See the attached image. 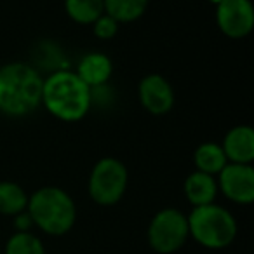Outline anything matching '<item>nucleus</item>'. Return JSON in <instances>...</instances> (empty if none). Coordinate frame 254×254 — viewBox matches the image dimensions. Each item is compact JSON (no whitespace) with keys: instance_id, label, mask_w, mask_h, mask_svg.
I'll use <instances>...</instances> for the list:
<instances>
[{"instance_id":"nucleus-5","label":"nucleus","mask_w":254,"mask_h":254,"mask_svg":"<svg viewBox=\"0 0 254 254\" xmlns=\"http://www.w3.org/2000/svg\"><path fill=\"white\" fill-rule=\"evenodd\" d=\"M129 185V173L124 162L113 157L99 159L89 176L87 190L92 202L103 207H110L122 200Z\"/></svg>"},{"instance_id":"nucleus-2","label":"nucleus","mask_w":254,"mask_h":254,"mask_svg":"<svg viewBox=\"0 0 254 254\" xmlns=\"http://www.w3.org/2000/svg\"><path fill=\"white\" fill-rule=\"evenodd\" d=\"M92 91L75 71L58 70L42 84V105L63 122L82 120L91 110Z\"/></svg>"},{"instance_id":"nucleus-13","label":"nucleus","mask_w":254,"mask_h":254,"mask_svg":"<svg viewBox=\"0 0 254 254\" xmlns=\"http://www.w3.org/2000/svg\"><path fill=\"white\" fill-rule=\"evenodd\" d=\"M193 164L195 171L211 174V176H218L219 171L228 164V160H226L221 145H218V143H202L193 152Z\"/></svg>"},{"instance_id":"nucleus-8","label":"nucleus","mask_w":254,"mask_h":254,"mask_svg":"<svg viewBox=\"0 0 254 254\" xmlns=\"http://www.w3.org/2000/svg\"><path fill=\"white\" fill-rule=\"evenodd\" d=\"M218 190L228 200L249 205L254 200V169L251 164H226L219 171Z\"/></svg>"},{"instance_id":"nucleus-11","label":"nucleus","mask_w":254,"mask_h":254,"mask_svg":"<svg viewBox=\"0 0 254 254\" xmlns=\"http://www.w3.org/2000/svg\"><path fill=\"white\" fill-rule=\"evenodd\" d=\"M75 73L89 89H98L110 80L113 73V63L103 53H89L78 61Z\"/></svg>"},{"instance_id":"nucleus-3","label":"nucleus","mask_w":254,"mask_h":254,"mask_svg":"<svg viewBox=\"0 0 254 254\" xmlns=\"http://www.w3.org/2000/svg\"><path fill=\"white\" fill-rule=\"evenodd\" d=\"M26 212L33 226L51 237L66 235L77 221V207L68 191L60 187H42L28 197Z\"/></svg>"},{"instance_id":"nucleus-15","label":"nucleus","mask_w":254,"mask_h":254,"mask_svg":"<svg viewBox=\"0 0 254 254\" xmlns=\"http://www.w3.org/2000/svg\"><path fill=\"white\" fill-rule=\"evenodd\" d=\"M28 193L14 181H0V214L12 216L26 211Z\"/></svg>"},{"instance_id":"nucleus-17","label":"nucleus","mask_w":254,"mask_h":254,"mask_svg":"<svg viewBox=\"0 0 254 254\" xmlns=\"http://www.w3.org/2000/svg\"><path fill=\"white\" fill-rule=\"evenodd\" d=\"M5 254H46V247L35 233L16 232L5 242Z\"/></svg>"},{"instance_id":"nucleus-16","label":"nucleus","mask_w":254,"mask_h":254,"mask_svg":"<svg viewBox=\"0 0 254 254\" xmlns=\"http://www.w3.org/2000/svg\"><path fill=\"white\" fill-rule=\"evenodd\" d=\"M64 11L68 18L78 25H92L105 14L103 0H64Z\"/></svg>"},{"instance_id":"nucleus-9","label":"nucleus","mask_w":254,"mask_h":254,"mask_svg":"<svg viewBox=\"0 0 254 254\" xmlns=\"http://www.w3.org/2000/svg\"><path fill=\"white\" fill-rule=\"evenodd\" d=\"M139 103L152 115H166L174 106V89L166 77L159 73L146 75L139 80L138 85Z\"/></svg>"},{"instance_id":"nucleus-19","label":"nucleus","mask_w":254,"mask_h":254,"mask_svg":"<svg viewBox=\"0 0 254 254\" xmlns=\"http://www.w3.org/2000/svg\"><path fill=\"white\" fill-rule=\"evenodd\" d=\"M14 226L16 232H30V228L33 226L32 218H30L28 212H19V214L14 216Z\"/></svg>"},{"instance_id":"nucleus-18","label":"nucleus","mask_w":254,"mask_h":254,"mask_svg":"<svg viewBox=\"0 0 254 254\" xmlns=\"http://www.w3.org/2000/svg\"><path fill=\"white\" fill-rule=\"evenodd\" d=\"M92 32L99 40H112L119 32V23L108 14H101L92 23Z\"/></svg>"},{"instance_id":"nucleus-7","label":"nucleus","mask_w":254,"mask_h":254,"mask_svg":"<svg viewBox=\"0 0 254 254\" xmlns=\"http://www.w3.org/2000/svg\"><path fill=\"white\" fill-rule=\"evenodd\" d=\"M216 23L230 39H244L253 32L254 7L251 0H218Z\"/></svg>"},{"instance_id":"nucleus-14","label":"nucleus","mask_w":254,"mask_h":254,"mask_svg":"<svg viewBox=\"0 0 254 254\" xmlns=\"http://www.w3.org/2000/svg\"><path fill=\"white\" fill-rule=\"evenodd\" d=\"M148 0H103L105 14L117 23H132L146 12Z\"/></svg>"},{"instance_id":"nucleus-4","label":"nucleus","mask_w":254,"mask_h":254,"mask_svg":"<svg viewBox=\"0 0 254 254\" xmlns=\"http://www.w3.org/2000/svg\"><path fill=\"white\" fill-rule=\"evenodd\" d=\"M187 219L190 237L205 249H226L237 237L235 218L223 205L207 204L193 207Z\"/></svg>"},{"instance_id":"nucleus-10","label":"nucleus","mask_w":254,"mask_h":254,"mask_svg":"<svg viewBox=\"0 0 254 254\" xmlns=\"http://www.w3.org/2000/svg\"><path fill=\"white\" fill-rule=\"evenodd\" d=\"M221 148L230 164H253L254 131L249 126H235L225 134Z\"/></svg>"},{"instance_id":"nucleus-6","label":"nucleus","mask_w":254,"mask_h":254,"mask_svg":"<svg viewBox=\"0 0 254 254\" xmlns=\"http://www.w3.org/2000/svg\"><path fill=\"white\" fill-rule=\"evenodd\" d=\"M146 239L157 254H173L180 251L190 239L187 214L174 207L160 209L150 219Z\"/></svg>"},{"instance_id":"nucleus-12","label":"nucleus","mask_w":254,"mask_h":254,"mask_svg":"<svg viewBox=\"0 0 254 254\" xmlns=\"http://www.w3.org/2000/svg\"><path fill=\"white\" fill-rule=\"evenodd\" d=\"M183 191L187 200L190 202L193 207H200V205L214 204L216 197H218V181L216 176L211 174L200 173V171H193L188 174L185 180Z\"/></svg>"},{"instance_id":"nucleus-1","label":"nucleus","mask_w":254,"mask_h":254,"mask_svg":"<svg viewBox=\"0 0 254 254\" xmlns=\"http://www.w3.org/2000/svg\"><path fill=\"white\" fill-rule=\"evenodd\" d=\"M44 78L28 63L14 61L0 66V112L25 117L42 105Z\"/></svg>"}]
</instances>
